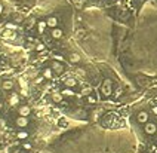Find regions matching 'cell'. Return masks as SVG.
I'll return each instance as SVG.
<instances>
[{"instance_id":"cell-23","label":"cell","mask_w":157,"mask_h":153,"mask_svg":"<svg viewBox=\"0 0 157 153\" xmlns=\"http://www.w3.org/2000/svg\"><path fill=\"white\" fill-rule=\"evenodd\" d=\"M10 103H12V104H17V103H18V97H17V95H13V97L10 98Z\"/></svg>"},{"instance_id":"cell-31","label":"cell","mask_w":157,"mask_h":153,"mask_svg":"<svg viewBox=\"0 0 157 153\" xmlns=\"http://www.w3.org/2000/svg\"><path fill=\"white\" fill-rule=\"evenodd\" d=\"M154 101H156V103H157V97H154Z\"/></svg>"},{"instance_id":"cell-8","label":"cell","mask_w":157,"mask_h":153,"mask_svg":"<svg viewBox=\"0 0 157 153\" xmlns=\"http://www.w3.org/2000/svg\"><path fill=\"white\" fill-rule=\"evenodd\" d=\"M15 88V83L13 80H10V79H6V80H2V89L3 91H12Z\"/></svg>"},{"instance_id":"cell-30","label":"cell","mask_w":157,"mask_h":153,"mask_svg":"<svg viewBox=\"0 0 157 153\" xmlns=\"http://www.w3.org/2000/svg\"><path fill=\"white\" fill-rule=\"evenodd\" d=\"M2 107H3V104H2V101H0V108H2Z\"/></svg>"},{"instance_id":"cell-1","label":"cell","mask_w":157,"mask_h":153,"mask_svg":"<svg viewBox=\"0 0 157 153\" xmlns=\"http://www.w3.org/2000/svg\"><path fill=\"white\" fill-rule=\"evenodd\" d=\"M99 91H101V94H102L104 97H110V95L113 94V80H111V79H105V80L102 82Z\"/></svg>"},{"instance_id":"cell-19","label":"cell","mask_w":157,"mask_h":153,"mask_svg":"<svg viewBox=\"0 0 157 153\" xmlns=\"http://www.w3.org/2000/svg\"><path fill=\"white\" fill-rule=\"evenodd\" d=\"M34 48H36V51H43V49H44V45H43V43H40V42H37Z\"/></svg>"},{"instance_id":"cell-11","label":"cell","mask_w":157,"mask_h":153,"mask_svg":"<svg viewBox=\"0 0 157 153\" xmlns=\"http://www.w3.org/2000/svg\"><path fill=\"white\" fill-rule=\"evenodd\" d=\"M62 34H64V31H62V28H59V27L51 30V36H52L53 39H61Z\"/></svg>"},{"instance_id":"cell-3","label":"cell","mask_w":157,"mask_h":153,"mask_svg":"<svg viewBox=\"0 0 157 153\" xmlns=\"http://www.w3.org/2000/svg\"><path fill=\"white\" fill-rule=\"evenodd\" d=\"M144 131H145V134L154 135L157 132V124H156V122H151V120H148V122L144 125Z\"/></svg>"},{"instance_id":"cell-27","label":"cell","mask_w":157,"mask_h":153,"mask_svg":"<svg viewBox=\"0 0 157 153\" xmlns=\"http://www.w3.org/2000/svg\"><path fill=\"white\" fill-rule=\"evenodd\" d=\"M153 113L157 116V104H156V106H153Z\"/></svg>"},{"instance_id":"cell-14","label":"cell","mask_w":157,"mask_h":153,"mask_svg":"<svg viewBox=\"0 0 157 153\" xmlns=\"http://www.w3.org/2000/svg\"><path fill=\"white\" fill-rule=\"evenodd\" d=\"M68 60H70L71 63H74V64H78L80 63V55L76 54V52H73V54L68 55Z\"/></svg>"},{"instance_id":"cell-17","label":"cell","mask_w":157,"mask_h":153,"mask_svg":"<svg viewBox=\"0 0 157 153\" xmlns=\"http://www.w3.org/2000/svg\"><path fill=\"white\" fill-rule=\"evenodd\" d=\"M86 101L89 103V104H95V103H96V98L94 97V95H92V94H90V95H87V97H86Z\"/></svg>"},{"instance_id":"cell-9","label":"cell","mask_w":157,"mask_h":153,"mask_svg":"<svg viewBox=\"0 0 157 153\" xmlns=\"http://www.w3.org/2000/svg\"><path fill=\"white\" fill-rule=\"evenodd\" d=\"M36 27H37V33H39V34H43L44 31H46V28H48V22H46V19L37 21Z\"/></svg>"},{"instance_id":"cell-7","label":"cell","mask_w":157,"mask_h":153,"mask_svg":"<svg viewBox=\"0 0 157 153\" xmlns=\"http://www.w3.org/2000/svg\"><path fill=\"white\" fill-rule=\"evenodd\" d=\"M18 113H19V116H30V113H31V107H30V106H27V104H22V106H19V107H18Z\"/></svg>"},{"instance_id":"cell-18","label":"cell","mask_w":157,"mask_h":153,"mask_svg":"<svg viewBox=\"0 0 157 153\" xmlns=\"http://www.w3.org/2000/svg\"><path fill=\"white\" fill-rule=\"evenodd\" d=\"M90 94H92V89H90V88H83V89H82V95H85V97L90 95Z\"/></svg>"},{"instance_id":"cell-26","label":"cell","mask_w":157,"mask_h":153,"mask_svg":"<svg viewBox=\"0 0 157 153\" xmlns=\"http://www.w3.org/2000/svg\"><path fill=\"white\" fill-rule=\"evenodd\" d=\"M120 95H122V89L117 88V89H116V97H120Z\"/></svg>"},{"instance_id":"cell-2","label":"cell","mask_w":157,"mask_h":153,"mask_svg":"<svg viewBox=\"0 0 157 153\" xmlns=\"http://www.w3.org/2000/svg\"><path fill=\"white\" fill-rule=\"evenodd\" d=\"M136 120H138V124L145 125V124L150 120V113H148V112H145V110H141V112H138V113H136Z\"/></svg>"},{"instance_id":"cell-29","label":"cell","mask_w":157,"mask_h":153,"mask_svg":"<svg viewBox=\"0 0 157 153\" xmlns=\"http://www.w3.org/2000/svg\"><path fill=\"white\" fill-rule=\"evenodd\" d=\"M2 12H3V6L0 5V15H2Z\"/></svg>"},{"instance_id":"cell-12","label":"cell","mask_w":157,"mask_h":153,"mask_svg":"<svg viewBox=\"0 0 157 153\" xmlns=\"http://www.w3.org/2000/svg\"><path fill=\"white\" fill-rule=\"evenodd\" d=\"M64 85H65V86H68V88H76V86H77V80H76V79H73V77H68V79H65V80H64Z\"/></svg>"},{"instance_id":"cell-13","label":"cell","mask_w":157,"mask_h":153,"mask_svg":"<svg viewBox=\"0 0 157 153\" xmlns=\"http://www.w3.org/2000/svg\"><path fill=\"white\" fill-rule=\"evenodd\" d=\"M53 74H55V72L52 70V67H48V69H44V72H43L44 79H52Z\"/></svg>"},{"instance_id":"cell-5","label":"cell","mask_w":157,"mask_h":153,"mask_svg":"<svg viewBox=\"0 0 157 153\" xmlns=\"http://www.w3.org/2000/svg\"><path fill=\"white\" fill-rule=\"evenodd\" d=\"M28 124H30L28 116H18L17 119H15V125H17L18 128H25V126H28Z\"/></svg>"},{"instance_id":"cell-22","label":"cell","mask_w":157,"mask_h":153,"mask_svg":"<svg viewBox=\"0 0 157 153\" xmlns=\"http://www.w3.org/2000/svg\"><path fill=\"white\" fill-rule=\"evenodd\" d=\"M43 80H44V76H40V77H37V79L34 80V83H37V85H39V83H42Z\"/></svg>"},{"instance_id":"cell-25","label":"cell","mask_w":157,"mask_h":153,"mask_svg":"<svg viewBox=\"0 0 157 153\" xmlns=\"http://www.w3.org/2000/svg\"><path fill=\"white\" fill-rule=\"evenodd\" d=\"M59 125H62V126L68 125V120H65V119H61V120H59Z\"/></svg>"},{"instance_id":"cell-4","label":"cell","mask_w":157,"mask_h":153,"mask_svg":"<svg viewBox=\"0 0 157 153\" xmlns=\"http://www.w3.org/2000/svg\"><path fill=\"white\" fill-rule=\"evenodd\" d=\"M51 67H52V70L55 72V74H62L64 70H65V69H64V64H62L61 61H56V60H53V63Z\"/></svg>"},{"instance_id":"cell-6","label":"cell","mask_w":157,"mask_h":153,"mask_svg":"<svg viewBox=\"0 0 157 153\" xmlns=\"http://www.w3.org/2000/svg\"><path fill=\"white\" fill-rule=\"evenodd\" d=\"M46 22H48V27L51 28H56L58 26H59V19H58V17H48L46 18Z\"/></svg>"},{"instance_id":"cell-15","label":"cell","mask_w":157,"mask_h":153,"mask_svg":"<svg viewBox=\"0 0 157 153\" xmlns=\"http://www.w3.org/2000/svg\"><path fill=\"white\" fill-rule=\"evenodd\" d=\"M61 92H62V95H64V97H73V95H74L73 88H68V86H65L64 89H61Z\"/></svg>"},{"instance_id":"cell-28","label":"cell","mask_w":157,"mask_h":153,"mask_svg":"<svg viewBox=\"0 0 157 153\" xmlns=\"http://www.w3.org/2000/svg\"><path fill=\"white\" fill-rule=\"evenodd\" d=\"M13 153H27V152H25V150H15Z\"/></svg>"},{"instance_id":"cell-16","label":"cell","mask_w":157,"mask_h":153,"mask_svg":"<svg viewBox=\"0 0 157 153\" xmlns=\"http://www.w3.org/2000/svg\"><path fill=\"white\" fill-rule=\"evenodd\" d=\"M17 137L19 140H27V138H28V132H27V131H18Z\"/></svg>"},{"instance_id":"cell-24","label":"cell","mask_w":157,"mask_h":153,"mask_svg":"<svg viewBox=\"0 0 157 153\" xmlns=\"http://www.w3.org/2000/svg\"><path fill=\"white\" fill-rule=\"evenodd\" d=\"M22 147H24V150H30V149H31V144H30V143H24V146H22Z\"/></svg>"},{"instance_id":"cell-10","label":"cell","mask_w":157,"mask_h":153,"mask_svg":"<svg viewBox=\"0 0 157 153\" xmlns=\"http://www.w3.org/2000/svg\"><path fill=\"white\" fill-rule=\"evenodd\" d=\"M62 100H64V95H62L61 91L52 92V101L55 103V104H59V103H62Z\"/></svg>"},{"instance_id":"cell-20","label":"cell","mask_w":157,"mask_h":153,"mask_svg":"<svg viewBox=\"0 0 157 153\" xmlns=\"http://www.w3.org/2000/svg\"><path fill=\"white\" fill-rule=\"evenodd\" d=\"M5 37H9V39H13V37H15V34H13V31H10V30H8V31H5Z\"/></svg>"},{"instance_id":"cell-21","label":"cell","mask_w":157,"mask_h":153,"mask_svg":"<svg viewBox=\"0 0 157 153\" xmlns=\"http://www.w3.org/2000/svg\"><path fill=\"white\" fill-rule=\"evenodd\" d=\"M53 60H56V61H64V57L62 55H59V54H55V57H53Z\"/></svg>"}]
</instances>
